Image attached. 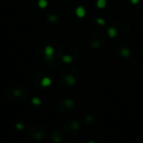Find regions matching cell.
<instances>
[{"label": "cell", "instance_id": "obj_1", "mask_svg": "<svg viewBox=\"0 0 143 143\" xmlns=\"http://www.w3.org/2000/svg\"><path fill=\"white\" fill-rule=\"evenodd\" d=\"M54 50L52 46H47L44 49V55L46 57V59H51L54 55Z\"/></svg>", "mask_w": 143, "mask_h": 143}, {"label": "cell", "instance_id": "obj_2", "mask_svg": "<svg viewBox=\"0 0 143 143\" xmlns=\"http://www.w3.org/2000/svg\"><path fill=\"white\" fill-rule=\"evenodd\" d=\"M51 80H50L49 77H44V78L42 79V80H41V85L43 86V87H48V86H50V84H51Z\"/></svg>", "mask_w": 143, "mask_h": 143}, {"label": "cell", "instance_id": "obj_3", "mask_svg": "<svg viewBox=\"0 0 143 143\" xmlns=\"http://www.w3.org/2000/svg\"><path fill=\"white\" fill-rule=\"evenodd\" d=\"M38 6L42 9L46 8L47 6H48V1L47 0H39L38 1Z\"/></svg>", "mask_w": 143, "mask_h": 143}, {"label": "cell", "instance_id": "obj_4", "mask_svg": "<svg viewBox=\"0 0 143 143\" xmlns=\"http://www.w3.org/2000/svg\"><path fill=\"white\" fill-rule=\"evenodd\" d=\"M76 14H77V16H79V17H84V14H85V10H84V8L83 7H79V8H77V9H76Z\"/></svg>", "mask_w": 143, "mask_h": 143}, {"label": "cell", "instance_id": "obj_5", "mask_svg": "<svg viewBox=\"0 0 143 143\" xmlns=\"http://www.w3.org/2000/svg\"><path fill=\"white\" fill-rule=\"evenodd\" d=\"M65 80H66V82L68 84H70V85H74L75 84V80L74 79V77H72L71 75H68Z\"/></svg>", "mask_w": 143, "mask_h": 143}, {"label": "cell", "instance_id": "obj_6", "mask_svg": "<svg viewBox=\"0 0 143 143\" xmlns=\"http://www.w3.org/2000/svg\"><path fill=\"white\" fill-rule=\"evenodd\" d=\"M65 105L68 108H71V107H73L75 105L74 102H73V101H71V100L69 99H67L65 101Z\"/></svg>", "mask_w": 143, "mask_h": 143}, {"label": "cell", "instance_id": "obj_7", "mask_svg": "<svg viewBox=\"0 0 143 143\" xmlns=\"http://www.w3.org/2000/svg\"><path fill=\"white\" fill-rule=\"evenodd\" d=\"M32 103H33L34 105H39L41 104V101L39 99V98L34 97V98H33V99H32Z\"/></svg>", "mask_w": 143, "mask_h": 143}, {"label": "cell", "instance_id": "obj_8", "mask_svg": "<svg viewBox=\"0 0 143 143\" xmlns=\"http://www.w3.org/2000/svg\"><path fill=\"white\" fill-rule=\"evenodd\" d=\"M97 5L99 8H105V0H98Z\"/></svg>", "mask_w": 143, "mask_h": 143}, {"label": "cell", "instance_id": "obj_9", "mask_svg": "<svg viewBox=\"0 0 143 143\" xmlns=\"http://www.w3.org/2000/svg\"><path fill=\"white\" fill-rule=\"evenodd\" d=\"M62 59H63V61L65 62V63H69V62H71V60H72L71 57L69 55H65L63 58H62Z\"/></svg>", "mask_w": 143, "mask_h": 143}, {"label": "cell", "instance_id": "obj_10", "mask_svg": "<svg viewBox=\"0 0 143 143\" xmlns=\"http://www.w3.org/2000/svg\"><path fill=\"white\" fill-rule=\"evenodd\" d=\"M116 32L115 31L114 29H109V34H110V36H115V35H116Z\"/></svg>", "mask_w": 143, "mask_h": 143}, {"label": "cell", "instance_id": "obj_11", "mask_svg": "<svg viewBox=\"0 0 143 143\" xmlns=\"http://www.w3.org/2000/svg\"><path fill=\"white\" fill-rule=\"evenodd\" d=\"M56 19H57V18H56L54 15H51V16H50V18H49V20H50V22H54Z\"/></svg>", "mask_w": 143, "mask_h": 143}, {"label": "cell", "instance_id": "obj_12", "mask_svg": "<svg viewBox=\"0 0 143 143\" xmlns=\"http://www.w3.org/2000/svg\"><path fill=\"white\" fill-rule=\"evenodd\" d=\"M16 127H17V129H18V130H22L23 128H24V126H23L21 123H17Z\"/></svg>", "mask_w": 143, "mask_h": 143}, {"label": "cell", "instance_id": "obj_13", "mask_svg": "<svg viewBox=\"0 0 143 143\" xmlns=\"http://www.w3.org/2000/svg\"><path fill=\"white\" fill-rule=\"evenodd\" d=\"M131 2H132L133 3H136L137 2H138V0H131Z\"/></svg>", "mask_w": 143, "mask_h": 143}, {"label": "cell", "instance_id": "obj_14", "mask_svg": "<svg viewBox=\"0 0 143 143\" xmlns=\"http://www.w3.org/2000/svg\"><path fill=\"white\" fill-rule=\"evenodd\" d=\"M87 143H95V142H94V141H89V142H88Z\"/></svg>", "mask_w": 143, "mask_h": 143}]
</instances>
